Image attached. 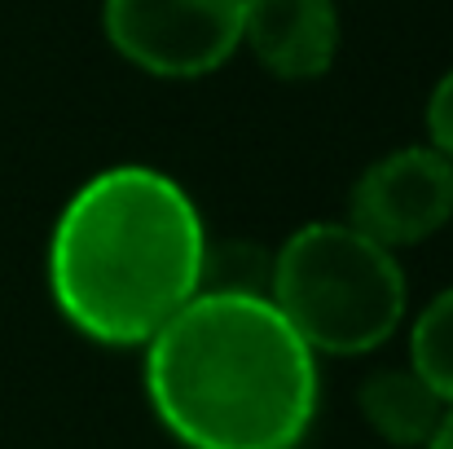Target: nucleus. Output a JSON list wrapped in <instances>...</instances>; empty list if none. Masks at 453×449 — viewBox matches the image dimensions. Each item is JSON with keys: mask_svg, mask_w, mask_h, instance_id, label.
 <instances>
[{"mask_svg": "<svg viewBox=\"0 0 453 449\" xmlns=\"http://www.w3.org/2000/svg\"><path fill=\"white\" fill-rule=\"evenodd\" d=\"M207 256L211 238L189 190L150 163H115L62 203L44 278L75 335L142 352L207 287Z\"/></svg>", "mask_w": 453, "mask_h": 449, "instance_id": "obj_1", "label": "nucleus"}, {"mask_svg": "<svg viewBox=\"0 0 453 449\" xmlns=\"http://www.w3.org/2000/svg\"><path fill=\"white\" fill-rule=\"evenodd\" d=\"M142 379L180 449H300L321 406V357L265 291L203 287L142 348Z\"/></svg>", "mask_w": 453, "mask_h": 449, "instance_id": "obj_2", "label": "nucleus"}, {"mask_svg": "<svg viewBox=\"0 0 453 449\" xmlns=\"http://www.w3.org/2000/svg\"><path fill=\"white\" fill-rule=\"evenodd\" d=\"M265 296L317 357H370L410 313L401 256L348 221H308L269 256Z\"/></svg>", "mask_w": 453, "mask_h": 449, "instance_id": "obj_3", "label": "nucleus"}, {"mask_svg": "<svg viewBox=\"0 0 453 449\" xmlns=\"http://www.w3.org/2000/svg\"><path fill=\"white\" fill-rule=\"evenodd\" d=\"M102 35L142 75L203 80L242 49V0H102Z\"/></svg>", "mask_w": 453, "mask_h": 449, "instance_id": "obj_4", "label": "nucleus"}, {"mask_svg": "<svg viewBox=\"0 0 453 449\" xmlns=\"http://www.w3.org/2000/svg\"><path fill=\"white\" fill-rule=\"evenodd\" d=\"M343 221L396 256L423 247L453 221V163L427 142L379 154L352 181Z\"/></svg>", "mask_w": 453, "mask_h": 449, "instance_id": "obj_5", "label": "nucleus"}, {"mask_svg": "<svg viewBox=\"0 0 453 449\" xmlns=\"http://www.w3.org/2000/svg\"><path fill=\"white\" fill-rule=\"evenodd\" d=\"M343 44L334 0H242V49L278 80H321Z\"/></svg>", "mask_w": 453, "mask_h": 449, "instance_id": "obj_6", "label": "nucleus"}, {"mask_svg": "<svg viewBox=\"0 0 453 449\" xmlns=\"http://www.w3.org/2000/svg\"><path fill=\"white\" fill-rule=\"evenodd\" d=\"M357 410L383 445L427 449L449 406L410 366H388V370H374L370 379H361Z\"/></svg>", "mask_w": 453, "mask_h": 449, "instance_id": "obj_7", "label": "nucleus"}, {"mask_svg": "<svg viewBox=\"0 0 453 449\" xmlns=\"http://www.w3.org/2000/svg\"><path fill=\"white\" fill-rule=\"evenodd\" d=\"M445 406H453V287L436 291L410 321V361H405Z\"/></svg>", "mask_w": 453, "mask_h": 449, "instance_id": "obj_8", "label": "nucleus"}, {"mask_svg": "<svg viewBox=\"0 0 453 449\" xmlns=\"http://www.w3.org/2000/svg\"><path fill=\"white\" fill-rule=\"evenodd\" d=\"M423 124H427V146L441 150V154L453 163V66L432 84Z\"/></svg>", "mask_w": 453, "mask_h": 449, "instance_id": "obj_9", "label": "nucleus"}, {"mask_svg": "<svg viewBox=\"0 0 453 449\" xmlns=\"http://www.w3.org/2000/svg\"><path fill=\"white\" fill-rule=\"evenodd\" d=\"M427 449H453V406L445 410V419H441V428H436V437L427 441Z\"/></svg>", "mask_w": 453, "mask_h": 449, "instance_id": "obj_10", "label": "nucleus"}]
</instances>
